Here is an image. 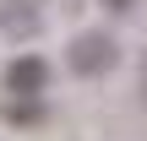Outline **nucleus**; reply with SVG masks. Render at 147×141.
Listing matches in <instances>:
<instances>
[{
  "instance_id": "5",
  "label": "nucleus",
  "mask_w": 147,
  "mask_h": 141,
  "mask_svg": "<svg viewBox=\"0 0 147 141\" xmlns=\"http://www.w3.org/2000/svg\"><path fill=\"white\" fill-rule=\"evenodd\" d=\"M142 92H147V60H142Z\"/></svg>"
},
{
  "instance_id": "3",
  "label": "nucleus",
  "mask_w": 147,
  "mask_h": 141,
  "mask_svg": "<svg viewBox=\"0 0 147 141\" xmlns=\"http://www.w3.org/2000/svg\"><path fill=\"white\" fill-rule=\"evenodd\" d=\"M38 27H44V0H0V33L5 38L27 43V38H38Z\"/></svg>"
},
{
  "instance_id": "2",
  "label": "nucleus",
  "mask_w": 147,
  "mask_h": 141,
  "mask_svg": "<svg viewBox=\"0 0 147 141\" xmlns=\"http://www.w3.org/2000/svg\"><path fill=\"white\" fill-rule=\"evenodd\" d=\"M44 87H49V65L38 60V54H16L11 65H5V92L11 98H44Z\"/></svg>"
},
{
  "instance_id": "4",
  "label": "nucleus",
  "mask_w": 147,
  "mask_h": 141,
  "mask_svg": "<svg viewBox=\"0 0 147 141\" xmlns=\"http://www.w3.org/2000/svg\"><path fill=\"white\" fill-rule=\"evenodd\" d=\"M104 5H109V11H131V0H104Z\"/></svg>"
},
{
  "instance_id": "1",
  "label": "nucleus",
  "mask_w": 147,
  "mask_h": 141,
  "mask_svg": "<svg viewBox=\"0 0 147 141\" xmlns=\"http://www.w3.org/2000/svg\"><path fill=\"white\" fill-rule=\"evenodd\" d=\"M65 60H71V71H76V76H109V71H115V60H120V49H115V38H109V33H76Z\"/></svg>"
}]
</instances>
